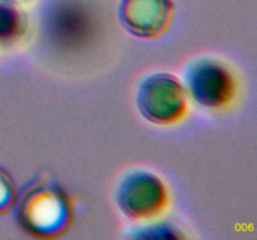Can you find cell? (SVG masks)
Returning <instances> with one entry per match:
<instances>
[{"label": "cell", "instance_id": "cell-1", "mask_svg": "<svg viewBox=\"0 0 257 240\" xmlns=\"http://www.w3.org/2000/svg\"><path fill=\"white\" fill-rule=\"evenodd\" d=\"M19 218L24 229L35 236L55 238L68 229L72 212L64 192L52 182H42L24 195Z\"/></svg>", "mask_w": 257, "mask_h": 240}, {"label": "cell", "instance_id": "cell-2", "mask_svg": "<svg viewBox=\"0 0 257 240\" xmlns=\"http://www.w3.org/2000/svg\"><path fill=\"white\" fill-rule=\"evenodd\" d=\"M138 108L143 116L156 124L176 122L187 112V92L180 80L160 72L143 80L138 90Z\"/></svg>", "mask_w": 257, "mask_h": 240}, {"label": "cell", "instance_id": "cell-3", "mask_svg": "<svg viewBox=\"0 0 257 240\" xmlns=\"http://www.w3.org/2000/svg\"><path fill=\"white\" fill-rule=\"evenodd\" d=\"M167 199V190L160 178L145 170L130 172L117 192L118 205L132 219H147L160 214Z\"/></svg>", "mask_w": 257, "mask_h": 240}, {"label": "cell", "instance_id": "cell-4", "mask_svg": "<svg viewBox=\"0 0 257 240\" xmlns=\"http://www.w3.org/2000/svg\"><path fill=\"white\" fill-rule=\"evenodd\" d=\"M187 89L203 106L220 108L233 94V79L227 68L215 59H198L186 72Z\"/></svg>", "mask_w": 257, "mask_h": 240}, {"label": "cell", "instance_id": "cell-5", "mask_svg": "<svg viewBox=\"0 0 257 240\" xmlns=\"http://www.w3.org/2000/svg\"><path fill=\"white\" fill-rule=\"evenodd\" d=\"M173 4L171 0H123L120 19L132 34L155 39L167 32L172 22Z\"/></svg>", "mask_w": 257, "mask_h": 240}, {"label": "cell", "instance_id": "cell-6", "mask_svg": "<svg viewBox=\"0 0 257 240\" xmlns=\"http://www.w3.org/2000/svg\"><path fill=\"white\" fill-rule=\"evenodd\" d=\"M23 30V19L12 5L0 4V40L14 39Z\"/></svg>", "mask_w": 257, "mask_h": 240}, {"label": "cell", "instance_id": "cell-7", "mask_svg": "<svg viewBox=\"0 0 257 240\" xmlns=\"http://www.w3.org/2000/svg\"><path fill=\"white\" fill-rule=\"evenodd\" d=\"M17 200V190L12 178L0 169V214H5L14 206Z\"/></svg>", "mask_w": 257, "mask_h": 240}]
</instances>
